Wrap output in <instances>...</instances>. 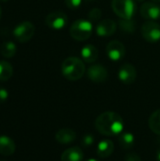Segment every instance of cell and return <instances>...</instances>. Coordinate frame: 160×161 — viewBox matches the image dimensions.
Returning a JSON list of instances; mask_svg holds the SVG:
<instances>
[{"mask_svg":"<svg viewBox=\"0 0 160 161\" xmlns=\"http://www.w3.org/2000/svg\"><path fill=\"white\" fill-rule=\"evenodd\" d=\"M124 120L122 116L113 111H106L95 120V128L101 134L108 137L120 135L124 130Z\"/></svg>","mask_w":160,"mask_h":161,"instance_id":"6da1fadb","label":"cell"},{"mask_svg":"<svg viewBox=\"0 0 160 161\" xmlns=\"http://www.w3.org/2000/svg\"><path fill=\"white\" fill-rule=\"evenodd\" d=\"M61 73L63 76L71 81H75L80 79L85 74L84 62L74 57L67 58L63 60L61 64Z\"/></svg>","mask_w":160,"mask_h":161,"instance_id":"7a4b0ae2","label":"cell"},{"mask_svg":"<svg viewBox=\"0 0 160 161\" xmlns=\"http://www.w3.org/2000/svg\"><path fill=\"white\" fill-rule=\"evenodd\" d=\"M92 29L93 27L91 21L79 19L72 24L70 27V35L74 40L83 42L91 37Z\"/></svg>","mask_w":160,"mask_h":161,"instance_id":"3957f363","label":"cell"},{"mask_svg":"<svg viewBox=\"0 0 160 161\" xmlns=\"http://www.w3.org/2000/svg\"><path fill=\"white\" fill-rule=\"evenodd\" d=\"M111 7L122 19H132L136 12L135 0H112Z\"/></svg>","mask_w":160,"mask_h":161,"instance_id":"277c9868","label":"cell"},{"mask_svg":"<svg viewBox=\"0 0 160 161\" xmlns=\"http://www.w3.org/2000/svg\"><path fill=\"white\" fill-rule=\"evenodd\" d=\"M35 33V26L31 22L24 21L17 25L13 29L14 38L20 42H26L30 41Z\"/></svg>","mask_w":160,"mask_h":161,"instance_id":"5b68a950","label":"cell"},{"mask_svg":"<svg viewBox=\"0 0 160 161\" xmlns=\"http://www.w3.org/2000/svg\"><path fill=\"white\" fill-rule=\"evenodd\" d=\"M68 23L67 15L60 10H55L50 12L45 18V24L53 30L63 29Z\"/></svg>","mask_w":160,"mask_h":161,"instance_id":"8992f818","label":"cell"},{"mask_svg":"<svg viewBox=\"0 0 160 161\" xmlns=\"http://www.w3.org/2000/svg\"><path fill=\"white\" fill-rule=\"evenodd\" d=\"M143 38L149 42H156L160 40V25L154 22H146L141 27Z\"/></svg>","mask_w":160,"mask_h":161,"instance_id":"52a82bcc","label":"cell"},{"mask_svg":"<svg viewBox=\"0 0 160 161\" xmlns=\"http://www.w3.org/2000/svg\"><path fill=\"white\" fill-rule=\"evenodd\" d=\"M107 55L112 61H119L124 58L125 55V47L124 43L119 41H111L108 42L106 48Z\"/></svg>","mask_w":160,"mask_h":161,"instance_id":"ba28073f","label":"cell"},{"mask_svg":"<svg viewBox=\"0 0 160 161\" xmlns=\"http://www.w3.org/2000/svg\"><path fill=\"white\" fill-rule=\"evenodd\" d=\"M141 14L147 20H157L160 18V6L154 1L144 2L141 8Z\"/></svg>","mask_w":160,"mask_h":161,"instance_id":"9c48e42d","label":"cell"},{"mask_svg":"<svg viewBox=\"0 0 160 161\" xmlns=\"http://www.w3.org/2000/svg\"><path fill=\"white\" fill-rule=\"evenodd\" d=\"M118 77H119L120 81H122L124 84L130 85V84L134 83L137 78L136 68L130 63L124 64L119 70Z\"/></svg>","mask_w":160,"mask_h":161,"instance_id":"30bf717a","label":"cell"},{"mask_svg":"<svg viewBox=\"0 0 160 161\" xmlns=\"http://www.w3.org/2000/svg\"><path fill=\"white\" fill-rule=\"evenodd\" d=\"M108 73L103 65L96 64L88 69V77L95 83L105 82L108 78Z\"/></svg>","mask_w":160,"mask_h":161,"instance_id":"8fae6325","label":"cell"},{"mask_svg":"<svg viewBox=\"0 0 160 161\" xmlns=\"http://www.w3.org/2000/svg\"><path fill=\"white\" fill-rule=\"evenodd\" d=\"M117 30V24L110 19L101 21L96 26V34L100 37H109Z\"/></svg>","mask_w":160,"mask_h":161,"instance_id":"7c38bea8","label":"cell"},{"mask_svg":"<svg viewBox=\"0 0 160 161\" xmlns=\"http://www.w3.org/2000/svg\"><path fill=\"white\" fill-rule=\"evenodd\" d=\"M55 139L58 142H59L61 144H69V143H72L73 142L75 141L76 133L73 129L62 128V129H59L56 133Z\"/></svg>","mask_w":160,"mask_h":161,"instance_id":"4fadbf2b","label":"cell"},{"mask_svg":"<svg viewBox=\"0 0 160 161\" xmlns=\"http://www.w3.org/2000/svg\"><path fill=\"white\" fill-rule=\"evenodd\" d=\"M84 158L83 151L80 147H70L66 149L62 155L60 159L61 161H82Z\"/></svg>","mask_w":160,"mask_h":161,"instance_id":"5bb4252c","label":"cell"},{"mask_svg":"<svg viewBox=\"0 0 160 161\" xmlns=\"http://www.w3.org/2000/svg\"><path fill=\"white\" fill-rule=\"evenodd\" d=\"M114 151V143L110 140H102L97 145V155L99 158H106L112 155Z\"/></svg>","mask_w":160,"mask_h":161,"instance_id":"9a60e30c","label":"cell"},{"mask_svg":"<svg viewBox=\"0 0 160 161\" xmlns=\"http://www.w3.org/2000/svg\"><path fill=\"white\" fill-rule=\"evenodd\" d=\"M15 152V143L8 136H0V155L11 156Z\"/></svg>","mask_w":160,"mask_h":161,"instance_id":"2e32d148","label":"cell"},{"mask_svg":"<svg viewBox=\"0 0 160 161\" xmlns=\"http://www.w3.org/2000/svg\"><path fill=\"white\" fill-rule=\"evenodd\" d=\"M81 57L85 62L91 63L94 62L98 58V51L96 47L92 44H87L81 49Z\"/></svg>","mask_w":160,"mask_h":161,"instance_id":"e0dca14e","label":"cell"},{"mask_svg":"<svg viewBox=\"0 0 160 161\" xmlns=\"http://www.w3.org/2000/svg\"><path fill=\"white\" fill-rule=\"evenodd\" d=\"M119 143L124 150L131 149L135 144V137L130 132L121 133L119 137Z\"/></svg>","mask_w":160,"mask_h":161,"instance_id":"ac0fdd59","label":"cell"},{"mask_svg":"<svg viewBox=\"0 0 160 161\" xmlns=\"http://www.w3.org/2000/svg\"><path fill=\"white\" fill-rule=\"evenodd\" d=\"M13 75V68L11 64L6 60L0 61V81L8 80Z\"/></svg>","mask_w":160,"mask_h":161,"instance_id":"d6986e66","label":"cell"},{"mask_svg":"<svg viewBox=\"0 0 160 161\" xmlns=\"http://www.w3.org/2000/svg\"><path fill=\"white\" fill-rule=\"evenodd\" d=\"M148 125L150 129L155 134L160 136V109H157L152 113L148 120Z\"/></svg>","mask_w":160,"mask_h":161,"instance_id":"ffe728a7","label":"cell"},{"mask_svg":"<svg viewBox=\"0 0 160 161\" xmlns=\"http://www.w3.org/2000/svg\"><path fill=\"white\" fill-rule=\"evenodd\" d=\"M16 51H17L16 45L13 42H3L2 45L0 46V53H1V55L3 57L7 58L14 57L15 54H16Z\"/></svg>","mask_w":160,"mask_h":161,"instance_id":"44dd1931","label":"cell"},{"mask_svg":"<svg viewBox=\"0 0 160 161\" xmlns=\"http://www.w3.org/2000/svg\"><path fill=\"white\" fill-rule=\"evenodd\" d=\"M119 26L124 32L132 33L136 28V24L132 19H123L119 22Z\"/></svg>","mask_w":160,"mask_h":161,"instance_id":"7402d4cb","label":"cell"},{"mask_svg":"<svg viewBox=\"0 0 160 161\" xmlns=\"http://www.w3.org/2000/svg\"><path fill=\"white\" fill-rule=\"evenodd\" d=\"M94 143V137L91 134H87L82 138L81 141V145L84 148H89L90 146H91Z\"/></svg>","mask_w":160,"mask_h":161,"instance_id":"603a6c76","label":"cell"},{"mask_svg":"<svg viewBox=\"0 0 160 161\" xmlns=\"http://www.w3.org/2000/svg\"><path fill=\"white\" fill-rule=\"evenodd\" d=\"M102 16V10L98 8H92L90 12H89V19L90 21H98Z\"/></svg>","mask_w":160,"mask_h":161,"instance_id":"cb8c5ba5","label":"cell"},{"mask_svg":"<svg viewBox=\"0 0 160 161\" xmlns=\"http://www.w3.org/2000/svg\"><path fill=\"white\" fill-rule=\"evenodd\" d=\"M82 0H65V4L71 9H76L81 6Z\"/></svg>","mask_w":160,"mask_h":161,"instance_id":"d4e9b609","label":"cell"},{"mask_svg":"<svg viewBox=\"0 0 160 161\" xmlns=\"http://www.w3.org/2000/svg\"><path fill=\"white\" fill-rule=\"evenodd\" d=\"M8 92L6 89L0 88V104L1 103H5L8 100Z\"/></svg>","mask_w":160,"mask_h":161,"instance_id":"484cf974","label":"cell"},{"mask_svg":"<svg viewBox=\"0 0 160 161\" xmlns=\"http://www.w3.org/2000/svg\"><path fill=\"white\" fill-rule=\"evenodd\" d=\"M124 161H141V158H140V156L138 154L130 153L125 157V160Z\"/></svg>","mask_w":160,"mask_h":161,"instance_id":"4316f807","label":"cell"},{"mask_svg":"<svg viewBox=\"0 0 160 161\" xmlns=\"http://www.w3.org/2000/svg\"><path fill=\"white\" fill-rule=\"evenodd\" d=\"M157 160L160 161V149L157 151Z\"/></svg>","mask_w":160,"mask_h":161,"instance_id":"83f0119b","label":"cell"},{"mask_svg":"<svg viewBox=\"0 0 160 161\" xmlns=\"http://www.w3.org/2000/svg\"><path fill=\"white\" fill-rule=\"evenodd\" d=\"M87 161H98L97 159H95V158H90V159H88Z\"/></svg>","mask_w":160,"mask_h":161,"instance_id":"f1b7e54d","label":"cell"},{"mask_svg":"<svg viewBox=\"0 0 160 161\" xmlns=\"http://www.w3.org/2000/svg\"><path fill=\"white\" fill-rule=\"evenodd\" d=\"M153 1L156 2V3H157V2H160V0H153Z\"/></svg>","mask_w":160,"mask_h":161,"instance_id":"f546056e","label":"cell"},{"mask_svg":"<svg viewBox=\"0 0 160 161\" xmlns=\"http://www.w3.org/2000/svg\"><path fill=\"white\" fill-rule=\"evenodd\" d=\"M1 14H2V10H1V8H0V18H1Z\"/></svg>","mask_w":160,"mask_h":161,"instance_id":"4dcf8cb0","label":"cell"},{"mask_svg":"<svg viewBox=\"0 0 160 161\" xmlns=\"http://www.w3.org/2000/svg\"><path fill=\"white\" fill-rule=\"evenodd\" d=\"M136 1H139V2H142V1H144V0H136Z\"/></svg>","mask_w":160,"mask_h":161,"instance_id":"1f68e13d","label":"cell"},{"mask_svg":"<svg viewBox=\"0 0 160 161\" xmlns=\"http://www.w3.org/2000/svg\"><path fill=\"white\" fill-rule=\"evenodd\" d=\"M0 1H3V2H7L8 0H0Z\"/></svg>","mask_w":160,"mask_h":161,"instance_id":"d6a6232c","label":"cell"},{"mask_svg":"<svg viewBox=\"0 0 160 161\" xmlns=\"http://www.w3.org/2000/svg\"><path fill=\"white\" fill-rule=\"evenodd\" d=\"M86 1H92V0H86Z\"/></svg>","mask_w":160,"mask_h":161,"instance_id":"836d02e7","label":"cell"},{"mask_svg":"<svg viewBox=\"0 0 160 161\" xmlns=\"http://www.w3.org/2000/svg\"><path fill=\"white\" fill-rule=\"evenodd\" d=\"M1 161H4V160H1Z\"/></svg>","mask_w":160,"mask_h":161,"instance_id":"e575fe53","label":"cell"}]
</instances>
